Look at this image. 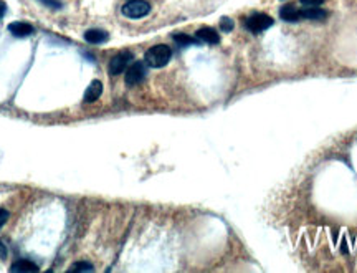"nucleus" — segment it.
I'll use <instances>...</instances> for the list:
<instances>
[{
	"label": "nucleus",
	"instance_id": "1",
	"mask_svg": "<svg viewBox=\"0 0 357 273\" xmlns=\"http://www.w3.org/2000/svg\"><path fill=\"white\" fill-rule=\"evenodd\" d=\"M171 58H172V50L169 47L155 45L146 51L144 62H146V65L151 68H162L171 62Z\"/></svg>",
	"mask_w": 357,
	"mask_h": 273
},
{
	"label": "nucleus",
	"instance_id": "2",
	"mask_svg": "<svg viewBox=\"0 0 357 273\" xmlns=\"http://www.w3.org/2000/svg\"><path fill=\"white\" fill-rule=\"evenodd\" d=\"M123 15L127 18H142L146 15H149L151 5L146 0H129L123 5Z\"/></svg>",
	"mask_w": 357,
	"mask_h": 273
},
{
	"label": "nucleus",
	"instance_id": "3",
	"mask_svg": "<svg viewBox=\"0 0 357 273\" xmlns=\"http://www.w3.org/2000/svg\"><path fill=\"white\" fill-rule=\"evenodd\" d=\"M273 25V18L266 14H253L251 17L245 20V27L251 32V33H262L266 29Z\"/></svg>",
	"mask_w": 357,
	"mask_h": 273
},
{
	"label": "nucleus",
	"instance_id": "4",
	"mask_svg": "<svg viewBox=\"0 0 357 273\" xmlns=\"http://www.w3.org/2000/svg\"><path fill=\"white\" fill-rule=\"evenodd\" d=\"M146 78V62H134L126 71V85L136 86Z\"/></svg>",
	"mask_w": 357,
	"mask_h": 273
},
{
	"label": "nucleus",
	"instance_id": "5",
	"mask_svg": "<svg viewBox=\"0 0 357 273\" xmlns=\"http://www.w3.org/2000/svg\"><path fill=\"white\" fill-rule=\"evenodd\" d=\"M132 58L134 57H132V53L129 50H124V51H121V53H118L116 57L111 58V62H109V73L111 75H121L123 71L129 66Z\"/></svg>",
	"mask_w": 357,
	"mask_h": 273
},
{
	"label": "nucleus",
	"instance_id": "6",
	"mask_svg": "<svg viewBox=\"0 0 357 273\" xmlns=\"http://www.w3.org/2000/svg\"><path fill=\"white\" fill-rule=\"evenodd\" d=\"M101 95H103V83L99 81V80H93V81L90 83V86L86 88L83 103H86V104L94 103L96 99H99V96Z\"/></svg>",
	"mask_w": 357,
	"mask_h": 273
},
{
	"label": "nucleus",
	"instance_id": "7",
	"mask_svg": "<svg viewBox=\"0 0 357 273\" xmlns=\"http://www.w3.org/2000/svg\"><path fill=\"white\" fill-rule=\"evenodd\" d=\"M9 32L17 38H25V37H29V35L33 33L35 29L27 22H14L9 25Z\"/></svg>",
	"mask_w": 357,
	"mask_h": 273
},
{
	"label": "nucleus",
	"instance_id": "8",
	"mask_svg": "<svg viewBox=\"0 0 357 273\" xmlns=\"http://www.w3.org/2000/svg\"><path fill=\"white\" fill-rule=\"evenodd\" d=\"M195 37H197V40H200V42L208 43V45H217V43L220 42V35L217 33V30L210 29V27H203V29L197 30Z\"/></svg>",
	"mask_w": 357,
	"mask_h": 273
},
{
	"label": "nucleus",
	"instance_id": "9",
	"mask_svg": "<svg viewBox=\"0 0 357 273\" xmlns=\"http://www.w3.org/2000/svg\"><path fill=\"white\" fill-rule=\"evenodd\" d=\"M301 18L306 20H324L327 17V12L319 9V7H306V9L299 10Z\"/></svg>",
	"mask_w": 357,
	"mask_h": 273
},
{
	"label": "nucleus",
	"instance_id": "10",
	"mask_svg": "<svg viewBox=\"0 0 357 273\" xmlns=\"http://www.w3.org/2000/svg\"><path fill=\"white\" fill-rule=\"evenodd\" d=\"M108 38H109L108 32L99 30V29H91L85 33V40L88 43H93V45H99V43L106 42Z\"/></svg>",
	"mask_w": 357,
	"mask_h": 273
},
{
	"label": "nucleus",
	"instance_id": "11",
	"mask_svg": "<svg viewBox=\"0 0 357 273\" xmlns=\"http://www.w3.org/2000/svg\"><path fill=\"white\" fill-rule=\"evenodd\" d=\"M279 17H281V20H284V22H298V20L301 18V15H299V10L296 9V7L284 5L279 9Z\"/></svg>",
	"mask_w": 357,
	"mask_h": 273
},
{
	"label": "nucleus",
	"instance_id": "12",
	"mask_svg": "<svg viewBox=\"0 0 357 273\" xmlns=\"http://www.w3.org/2000/svg\"><path fill=\"white\" fill-rule=\"evenodd\" d=\"M12 272H38L40 268L30 260H17L14 265L10 267Z\"/></svg>",
	"mask_w": 357,
	"mask_h": 273
},
{
	"label": "nucleus",
	"instance_id": "13",
	"mask_svg": "<svg viewBox=\"0 0 357 273\" xmlns=\"http://www.w3.org/2000/svg\"><path fill=\"white\" fill-rule=\"evenodd\" d=\"M174 42L177 43L179 47H187V45H192V43H195V40L192 37H188L186 33H175L174 37Z\"/></svg>",
	"mask_w": 357,
	"mask_h": 273
},
{
	"label": "nucleus",
	"instance_id": "14",
	"mask_svg": "<svg viewBox=\"0 0 357 273\" xmlns=\"http://www.w3.org/2000/svg\"><path fill=\"white\" fill-rule=\"evenodd\" d=\"M94 267L90 262H78L70 268V272H93Z\"/></svg>",
	"mask_w": 357,
	"mask_h": 273
},
{
	"label": "nucleus",
	"instance_id": "15",
	"mask_svg": "<svg viewBox=\"0 0 357 273\" xmlns=\"http://www.w3.org/2000/svg\"><path fill=\"white\" fill-rule=\"evenodd\" d=\"M233 27H235V23H233V20H232L230 17H222L220 18V29H222L223 32H232L233 30Z\"/></svg>",
	"mask_w": 357,
	"mask_h": 273
},
{
	"label": "nucleus",
	"instance_id": "16",
	"mask_svg": "<svg viewBox=\"0 0 357 273\" xmlns=\"http://www.w3.org/2000/svg\"><path fill=\"white\" fill-rule=\"evenodd\" d=\"M40 2H42L45 7H48V9H55V10H58L60 7H62V2H58V0H40Z\"/></svg>",
	"mask_w": 357,
	"mask_h": 273
},
{
	"label": "nucleus",
	"instance_id": "17",
	"mask_svg": "<svg viewBox=\"0 0 357 273\" xmlns=\"http://www.w3.org/2000/svg\"><path fill=\"white\" fill-rule=\"evenodd\" d=\"M299 2L306 7H318L321 3H324V0H299Z\"/></svg>",
	"mask_w": 357,
	"mask_h": 273
},
{
	"label": "nucleus",
	"instance_id": "18",
	"mask_svg": "<svg viewBox=\"0 0 357 273\" xmlns=\"http://www.w3.org/2000/svg\"><path fill=\"white\" fill-rule=\"evenodd\" d=\"M9 220V212L5 209H0V228L5 225V222Z\"/></svg>",
	"mask_w": 357,
	"mask_h": 273
},
{
	"label": "nucleus",
	"instance_id": "19",
	"mask_svg": "<svg viewBox=\"0 0 357 273\" xmlns=\"http://www.w3.org/2000/svg\"><path fill=\"white\" fill-rule=\"evenodd\" d=\"M5 258H7V248L5 245L0 242V260H5Z\"/></svg>",
	"mask_w": 357,
	"mask_h": 273
},
{
	"label": "nucleus",
	"instance_id": "20",
	"mask_svg": "<svg viewBox=\"0 0 357 273\" xmlns=\"http://www.w3.org/2000/svg\"><path fill=\"white\" fill-rule=\"evenodd\" d=\"M5 12H7V3L0 0V18H2L3 15H5Z\"/></svg>",
	"mask_w": 357,
	"mask_h": 273
}]
</instances>
